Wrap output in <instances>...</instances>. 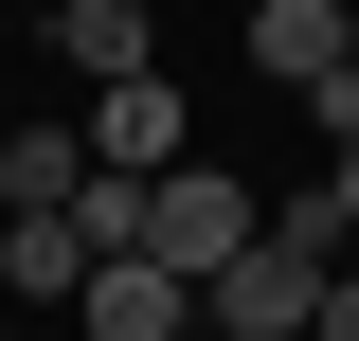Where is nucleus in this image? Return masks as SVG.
Listing matches in <instances>:
<instances>
[{"label": "nucleus", "mask_w": 359, "mask_h": 341, "mask_svg": "<svg viewBox=\"0 0 359 341\" xmlns=\"http://www.w3.org/2000/svg\"><path fill=\"white\" fill-rule=\"evenodd\" d=\"M323 269H341V215H323V180H306V198H269L252 252L198 288V341H306L323 323Z\"/></svg>", "instance_id": "1"}, {"label": "nucleus", "mask_w": 359, "mask_h": 341, "mask_svg": "<svg viewBox=\"0 0 359 341\" xmlns=\"http://www.w3.org/2000/svg\"><path fill=\"white\" fill-rule=\"evenodd\" d=\"M252 215H269L252 180H233V162H198V144H180V162H162V198H144V252H162L180 288H216V269L252 252Z\"/></svg>", "instance_id": "2"}, {"label": "nucleus", "mask_w": 359, "mask_h": 341, "mask_svg": "<svg viewBox=\"0 0 359 341\" xmlns=\"http://www.w3.org/2000/svg\"><path fill=\"white\" fill-rule=\"evenodd\" d=\"M72 323H90V341H198V288H180L162 252H90Z\"/></svg>", "instance_id": "3"}, {"label": "nucleus", "mask_w": 359, "mask_h": 341, "mask_svg": "<svg viewBox=\"0 0 359 341\" xmlns=\"http://www.w3.org/2000/svg\"><path fill=\"white\" fill-rule=\"evenodd\" d=\"M36 36H54V72H72V90H126V72H162V18H144V0H54Z\"/></svg>", "instance_id": "4"}, {"label": "nucleus", "mask_w": 359, "mask_h": 341, "mask_svg": "<svg viewBox=\"0 0 359 341\" xmlns=\"http://www.w3.org/2000/svg\"><path fill=\"white\" fill-rule=\"evenodd\" d=\"M72 126H90V162H144V180H162V162H180V72H126V90H90Z\"/></svg>", "instance_id": "5"}, {"label": "nucleus", "mask_w": 359, "mask_h": 341, "mask_svg": "<svg viewBox=\"0 0 359 341\" xmlns=\"http://www.w3.org/2000/svg\"><path fill=\"white\" fill-rule=\"evenodd\" d=\"M72 180H90V126H72V108H36V126L0 144V215H72Z\"/></svg>", "instance_id": "6"}, {"label": "nucleus", "mask_w": 359, "mask_h": 341, "mask_svg": "<svg viewBox=\"0 0 359 341\" xmlns=\"http://www.w3.org/2000/svg\"><path fill=\"white\" fill-rule=\"evenodd\" d=\"M252 72H269V90L341 72V0H252Z\"/></svg>", "instance_id": "7"}, {"label": "nucleus", "mask_w": 359, "mask_h": 341, "mask_svg": "<svg viewBox=\"0 0 359 341\" xmlns=\"http://www.w3.org/2000/svg\"><path fill=\"white\" fill-rule=\"evenodd\" d=\"M0 288H18V305H72L90 288V234H72V215H0Z\"/></svg>", "instance_id": "8"}, {"label": "nucleus", "mask_w": 359, "mask_h": 341, "mask_svg": "<svg viewBox=\"0 0 359 341\" xmlns=\"http://www.w3.org/2000/svg\"><path fill=\"white\" fill-rule=\"evenodd\" d=\"M144 198H162L144 162H90V180H72V234H90V252H144Z\"/></svg>", "instance_id": "9"}, {"label": "nucleus", "mask_w": 359, "mask_h": 341, "mask_svg": "<svg viewBox=\"0 0 359 341\" xmlns=\"http://www.w3.org/2000/svg\"><path fill=\"white\" fill-rule=\"evenodd\" d=\"M306 126H323V144H359V54H341V72H306Z\"/></svg>", "instance_id": "10"}, {"label": "nucleus", "mask_w": 359, "mask_h": 341, "mask_svg": "<svg viewBox=\"0 0 359 341\" xmlns=\"http://www.w3.org/2000/svg\"><path fill=\"white\" fill-rule=\"evenodd\" d=\"M323 215H341V252H359V144H323Z\"/></svg>", "instance_id": "11"}, {"label": "nucleus", "mask_w": 359, "mask_h": 341, "mask_svg": "<svg viewBox=\"0 0 359 341\" xmlns=\"http://www.w3.org/2000/svg\"><path fill=\"white\" fill-rule=\"evenodd\" d=\"M306 341H359V252L323 269V323H306Z\"/></svg>", "instance_id": "12"}, {"label": "nucleus", "mask_w": 359, "mask_h": 341, "mask_svg": "<svg viewBox=\"0 0 359 341\" xmlns=\"http://www.w3.org/2000/svg\"><path fill=\"white\" fill-rule=\"evenodd\" d=\"M341 54H359V0H341Z\"/></svg>", "instance_id": "13"}, {"label": "nucleus", "mask_w": 359, "mask_h": 341, "mask_svg": "<svg viewBox=\"0 0 359 341\" xmlns=\"http://www.w3.org/2000/svg\"><path fill=\"white\" fill-rule=\"evenodd\" d=\"M18 18H54V0H18Z\"/></svg>", "instance_id": "14"}]
</instances>
